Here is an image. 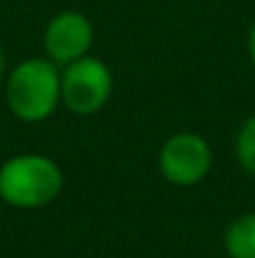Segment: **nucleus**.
<instances>
[{
    "label": "nucleus",
    "mask_w": 255,
    "mask_h": 258,
    "mask_svg": "<svg viewBox=\"0 0 255 258\" xmlns=\"http://www.w3.org/2000/svg\"><path fill=\"white\" fill-rule=\"evenodd\" d=\"M8 105L25 123H40L53 115L60 100L58 66L45 58L23 60L8 78Z\"/></svg>",
    "instance_id": "nucleus-1"
},
{
    "label": "nucleus",
    "mask_w": 255,
    "mask_h": 258,
    "mask_svg": "<svg viewBox=\"0 0 255 258\" xmlns=\"http://www.w3.org/2000/svg\"><path fill=\"white\" fill-rule=\"evenodd\" d=\"M63 173L45 156H15L0 168V198L15 208H40L58 198Z\"/></svg>",
    "instance_id": "nucleus-2"
},
{
    "label": "nucleus",
    "mask_w": 255,
    "mask_h": 258,
    "mask_svg": "<svg viewBox=\"0 0 255 258\" xmlns=\"http://www.w3.org/2000/svg\"><path fill=\"white\" fill-rule=\"evenodd\" d=\"M113 90V78L105 63L98 58H80L68 66V71L60 76V98L63 103L78 113L90 115L100 110Z\"/></svg>",
    "instance_id": "nucleus-3"
},
{
    "label": "nucleus",
    "mask_w": 255,
    "mask_h": 258,
    "mask_svg": "<svg viewBox=\"0 0 255 258\" xmlns=\"http://www.w3.org/2000/svg\"><path fill=\"white\" fill-rule=\"evenodd\" d=\"M210 146L195 133L170 136L160 148V171L175 185H195L210 171Z\"/></svg>",
    "instance_id": "nucleus-4"
},
{
    "label": "nucleus",
    "mask_w": 255,
    "mask_h": 258,
    "mask_svg": "<svg viewBox=\"0 0 255 258\" xmlns=\"http://www.w3.org/2000/svg\"><path fill=\"white\" fill-rule=\"evenodd\" d=\"M93 45V25L78 10H65L48 23L45 53L55 66H70L80 60Z\"/></svg>",
    "instance_id": "nucleus-5"
},
{
    "label": "nucleus",
    "mask_w": 255,
    "mask_h": 258,
    "mask_svg": "<svg viewBox=\"0 0 255 258\" xmlns=\"http://www.w3.org/2000/svg\"><path fill=\"white\" fill-rule=\"evenodd\" d=\"M225 248L230 258H255V213L240 216L225 233Z\"/></svg>",
    "instance_id": "nucleus-6"
},
{
    "label": "nucleus",
    "mask_w": 255,
    "mask_h": 258,
    "mask_svg": "<svg viewBox=\"0 0 255 258\" xmlns=\"http://www.w3.org/2000/svg\"><path fill=\"white\" fill-rule=\"evenodd\" d=\"M238 158L248 171L255 173V118H250L238 133Z\"/></svg>",
    "instance_id": "nucleus-7"
},
{
    "label": "nucleus",
    "mask_w": 255,
    "mask_h": 258,
    "mask_svg": "<svg viewBox=\"0 0 255 258\" xmlns=\"http://www.w3.org/2000/svg\"><path fill=\"white\" fill-rule=\"evenodd\" d=\"M250 58L255 63V23H253V30H250Z\"/></svg>",
    "instance_id": "nucleus-8"
},
{
    "label": "nucleus",
    "mask_w": 255,
    "mask_h": 258,
    "mask_svg": "<svg viewBox=\"0 0 255 258\" xmlns=\"http://www.w3.org/2000/svg\"><path fill=\"white\" fill-rule=\"evenodd\" d=\"M3 71H5V58H3V53H0V76H3Z\"/></svg>",
    "instance_id": "nucleus-9"
}]
</instances>
